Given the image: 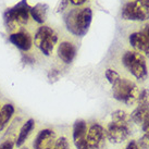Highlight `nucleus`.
<instances>
[{
  "label": "nucleus",
  "mask_w": 149,
  "mask_h": 149,
  "mask_svg": "<svg viewBox=\"0 0 149 149\" xmlns=\"http://www.w3.org/2000/svg\"><path fill=\"white\" fill-rule=\"evenodd\" d=\"M58 42V34L54 29L47 25H42L34 36V44L42 54L49 57Z\"/></svg>",
  "instance_id": "6"
},
{
  "label": "nucleus",
  "mask_w": 149,
  "mask_h": 149,
  "mask_svg": "<svg viewBox=\"0 0 149 149\" xmlns=\"http://www.w3.org/2000/svg\"><path fill=\"white\" fill-rule=\"evenodd\" d=\"M104 137H106V130L102 125L98 124V123L91 125L86 136V143L88 148L99 149L104 145Z\"/></svg>",
  "instance_id": "9"
},
{
  "label": "nucleus",
  "mask_w": 149,
  "mask_h": 149,
  "mask_svg": "<svg viewBox=\"0 0 149 149\" xmlns=\"http://www.w3.org/2000/svg\"><path fill=\"white\" fill-rule=\"evenodd\" d=\"M139 94L141 91L138 86L127 79H120L116 84L112 85L113 98L128 106L136 102Z\"/></svg>",
  "instance_id": "4"
},
{
  "label": "nucleus",
  "mask_w": 149,
  "mask_h": 149,
  "mask_svg": "<svg viewBox=\"0 0 149 149\" xmlns=\"http://www.w3.org/2000/svg\"><path fill=\"white\" fill-rule=\"evenodd\" d=\"M121 15L127 21H146L149 19V0H133L124 4Z\"/></svg>",
  "instance_id": "7"
},
{
  "label": "nucleus",
  "mask_w": 149,
  "mask_h": 149,
  "mask_svg": "<svg viewBox=\"0 0 149 149\" xmlns=\"http://www.w3.org/2000/svg\"><path fill=\"white\" fill-rule=\"evenodd\" d=\"M56 132L50 128H44L39 131L33 141L34 149H45L50 144H54L56 141Z\"/></svg>",
  "instance_id": "13"
},
{
  "label": "nucleus",
  "mask_w": 149,
  "mask_h": 149,
  "mask_svg": "<svg viewBox=\"0 0 149 149\" xmlns=\"http://www.w3.org/2000/svg\"><path fill=\"white\" fill-rule=\"evenodd\" d=\"M104 75H106V79H108V82L111 84V85L116 84V82L121 79L120 74H119L116 70H112V69H108V70L106 71Z\"/></svg>",
  "instance_id": "18"
},
{
  "label": "nucleus",
  "mask_w": 149,
  "mask_h": 149,
  "mask_svg": "<svg viewBox=\"0 0 149 149\" xmlns=\"http://www.w3.org/2000/svg\"><path fill=\"white\" fill-rule=\"evenodd\" d=\"M125 149H139V146H138V144L135 141H132L128 143Z\"/></svg>",
  "instance_id": "23"
},
{
  "label": "nucleus",
  "mask_w": 149,
  "mask_h": 149,
  "mask_svg": "<svg viewBox=\"0 0 149 149\" xmlns=\"http://www.w3.org/2000/svg\"><path fill=\"white\" fill-rule=\"evenodd\" d=\"M125 69L136 79L144 82L148 76V69L145 57L138 51H126L122 57Z\"/></svg>",
  "instance_id": "5"
},
{
  "label": "nucleus",
  "mask_w": 149,
  "mask_h": 149,
  "mask_svg": "<svg viewBox=\"0 0 149 149\" xmlns=\"http://www.w3.org/2000/svg\"><path fill=\"white\" fill-rule=\"evenodd\" d=\"M47 10H48V6L45 3H37L34 7H31V11H29V15L33 17L34 21L42 24L46 21L47 17Z\"/></svg>",
  "instance_id": "16"
},
{
  "label": "nucleus",
  "mask_w": 149,
  "mask_h": 149,
  "mask_svg": "<svg viewBox=\"0 0 149 149\" xmlns=\"http://www.w3.org/2000/svg\"><path fill=\"white\" fill-rule=\"evenodd\" d=\"M54 149H70V146H69V141L65 137H60L58 139H56V143H54Z\"/></svg>",
  "instance_id": "20"
},
{
  "label": "nucleus",
  "mask_w": 149,
  "mask_h": 149,
  "mask_svg": "<svg viewBox=\"0 0 149 149\" xmlns=\"http://www.w3.org/2000/svg\"><path fill=\"white\" fill-rule=\"evenodd\" d=\"M137 102H138V104L148 106L149 107V91L148 89H144V91H141Z\"/></svg>",
  "instance_id": "19"
},
{
  "label": "nucleus",
  "mask_w": 149,
  "mask_h": 149,
  "mask_svg": "<svg viewBox=\"0 0 149 149\" xmlns=\"http://www.w3.org/2000/svg\"><path fill=\"white\" fill-rule=\"evenodd\" d=\"M34 127H35V120L34 119H29L24 124L22 125L21 128H20V132H19V135H17V139L14 141V145L17 146V148L23 147L26 139L31 135V133L33 132Z\"/></svg>",
  "instance_id": "14"
},
{
  "label": "nucleus",
  "mask_w": 149,
  "mask_h": 149,
  "mask_svg": "<svg viewBox=\"0 0 149 149\" xmlns=\"http://www.w3.org/2000/svg\"><path fill=\"white\" fill-rule=\"evenodd\" d=\"M20 149H29V148H27V147H21Z\"/></svg>",
  "instance_id": "27"
},
{
  "label": "nucleus",
  "mask_w": 149,
  "mask_h": 149,
  "mask_svg": "<svg viewBox=\"0 0 149 149\" xmlns=\"http://www.w3.org/2000/svg\"><path fill=\"white\" fill-rule=\"evenodd\" d=\"M79 149H89V148H88V146H87V144H86V145H84L82 148H79Z\"/></svg>",
  "instance_id": "26"
},
{
  "label": "nucleus",
  "mask_w": 149,
  "mask_h": 149,
  "mask_svg": "<svg viewBox=\"0 0 149 149\" xmlns=\"http://www.w3.org/2000/svg\"><path fill=\"white\" fill-rule=\"evenodd\" d=\"M31 7L27 3V0H21L19 3L8 8L3 13V21L7 29L12 32L19 26L27 24L29 17Z\"/></svg>",
  "instance_id": "3"
},
{
  "label": "nucleus",
  "mask_w": 149,
  "mask_h": 149,
  "mask_svg": "<svg viewBox=\"0 0 149 149\" xmlns=\"http://www.w3.org/2000/svg\"><path fill=\"white\" fill-rule=\"evenodd\" d=\"M9 40L17 49L22 50L24 52L29 51L33 46V38L31 36V34L26 31H19V32L10 34Z\"/></svg>",
  "instance_id": "10"
},
{
  "label": "nucleus",
  "mask_w": 149,
  "mask_h": 149,
  "mask_svg": "<svg viewBox=\"0 0 149 149\" xmlns=\"http://www.w3.org/2000/svg\"><path fill=\"white\" fill-rule=\"evenodd\" d=\"M88 128L85 120L79 119L73 124V143H74L76 149L82 148L84 145H86V136Z\"/></svg>",
  "instance_id": "11"
},
{
  "label": "nucleus",
  "mask_w": 149,
  "mask_h": 149,
  "mask_svg": "<svg viewBox=\"0 0 149 149\" xmlns=\"http://www.w3.org/2000/svg\"><path fill=\"white\" fill-rule=\"evenodd\" d=\"M149 111L148 106H143V104H138V107L131 113V120L136 123V124H143V122L145 120L146 116Z\"/></svg>",
  "instance_id": "17"
},
{
  "label": "nucleus",
  "mask_w": 149,
  "mask_h": 149,
  "mask_svg": "<svg viewBox=\"0 0 149 149\" xmlns=\"http://www.w3.org/2000/svg\"><path fill=\"white\" fill-rule=\"evenodd\" d=\"M131 118L123 110H116L111 114V122L108 124L106 135L113 144H120L127 139L131 134Z\"/></svg>",
  "instance_id": "2"
},
{
  "label": "nucleus",
  "mask_w": 149,
  "mask_h": 149,
  "mask_svg": "<svg viewBox=\"0 0 149 149\" xmlns=\"http://www.w3.org/2000/svg\"><path fill=\"white\" fill-rule=\"evenodd\" d=\"M76 46L71 42H62L60 45L58 46V50H57V54H58L59 59L65 64H70L73 62V60L76 57Z\"/></svg>",
  "instance_id": "12"
},
{
  "label": "nucleus",
  "mask_w": 149,
  "mask_h": 149,
  "mask_svg": "<svg viewBox=\"0 0 149 149\" xmlns=\"http://www.w3.org/2000/svg\"><path fill=\"white\" fill-rule=\"evenodd\" d=\"M93 19L91 8H74L69 10L64 15L66 29L77 37H83L89 31Z\"/></svg>",
  "instance_id": "1"
},
{
  "label": "nucleus",
  "mask_w": 149,
  "mask_h": 149,
  "mask_svg": "<svg viewBox=\"0 0 149 149\" xmlns=\"http://www.w3.org/2000/svg\"><path fill=\"white\" fill-rule=\"evenodd\" d=\"M71 3L74 4V6H82V4H84L85 2H86L87 0H69Z\"/></svg>",
  "instance_id": "25"
},
{
  "label": "nucleus",
  "mask_w": 149,
  "mask_h": 149,
  "mask_svg": "<svg viewBox=\"0 0 149 149\" xmlns=\"http://www.w3.org/2000/svg\"><path fill=\"white\" fill-rule=\"evenodd\" d=\"M14 113H15V108L12 104H6L0 108V132H2L8 126Z\"/></svg>",
  "instance_id": "15"
},
{
  "label": "nucleus",
  "mask_w": 149,
  "mask_h": 149,
  "mask_svg": "<svg viewBox=\"0 0 149 149\" xmlns=\"http://www.w3.org/2000/svg\"><path fill=\"white\" fill-rule=\"evenodd\" d=\"M23 61H27L26 63H33L34 62V58L29 54H23Z\"/></svg>",
  "instance_id": "24"
},
{
  "label": "nucleus",
  "mask_w": 149,
  "mask_h": 149,
  "mask_svg": "<svg viewBox=\"0 0 149 149\" xmlns=\"http://www.w3.org/2000/svg\"><path fill=\"white\" fill-rule=\"evenodd\" d=\"M14 141H11V139H8V141H3L2 144H0V149H13L14 148Z\"/></svg>",
  "instance_id": "22"
},
{
  "label": "nucleus",
  "mask_w": 149,
  "mask_h": 149,
  "mask_svg": "<svg viewBox=\"0 0 149 149\" xmlns=\"http://www.w3.org/2000/svg\"><path fill=\"white\" fill-rule=\"evenodd\" d=\"M128 42L136 51L149 56V24L143 26L141 31L131 34Z\"/></svg>",
  "instance_id": "8"
},
{
  "label": "nucleus",
  "mask_w": 149,
  "mask_h": 149,
  "mask_svg": "<svg viewBox=\"0 0 149 149\" xmlns=\"http://www.w3.org/2000/svg\"><path fill=\"white\" fill-rule=\"evenodd\" d=\"M139 146L145 149H149V131L145 133V135L139 141Z\"/></svg>",
  "instance_id": "21"
}]
</instances>
